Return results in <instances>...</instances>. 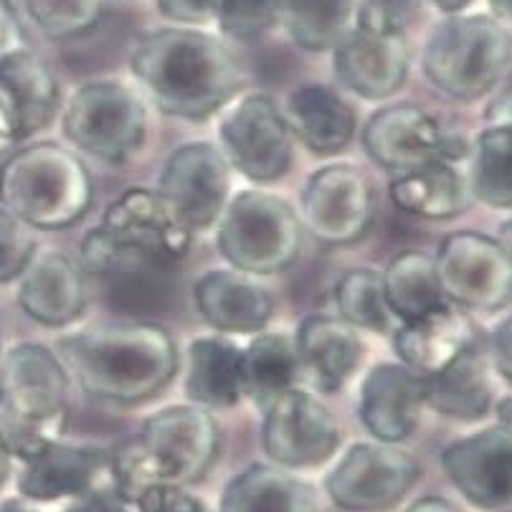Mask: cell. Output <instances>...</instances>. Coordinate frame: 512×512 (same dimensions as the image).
I'll return each instance as SVG.
<instances>
[{
	"instance_id": "1",
	"label": "cell",
	"mask_w": 512,
	"mask_h": 512,
	"mask_svg": "<svg viewBox=\"0 0 512 512\" xmlns=\"http://www.w3.org/2000/svg\"><path fill=\"white\" fill-rule=\"evenodd\" d=\"M130 69L163 115L201 122L221 112L241 87L234 54L193 26L158 28L132 46Z\"/></svg>"
},
{
	"instance_id": "2",
	"label": "cell",
	"mask_w": 512,
	"mask_h": 512,
	"mask_svg": "<svg viewBox=\"0 0 512 512\" xmlns=\"http://www.w3.org/2000/svg\"><path fill=\"white\" fill-rule=\"evenodd\" d=\"M56 355L89 396L117 406L158 396L180 365L173 335L153 322L87 327L61 338Z\"/></svg>"
},
{
	"instance_id": "3",
	"label": "cell",
	"mask_w": 512,
	"mask_h": 512,
	"mask_svg": "<svg viewBox=\"0 0 512 512\" xmlns=\"http://www.w3.org/2000/svg\"><path fill=\"white\" fill-rule=\"evenodd\" d=\"M221 429L213 411L196 404L165 406L148 416L140 434L109 452L112 490L135 505L150 485H196L213 467Z\"/></svg>"
},
{
	"instance_id": "4",
	"label": "cell",
	"mask_w": 512,
	"mask_h": 512,
	"mask_svg": "<svg viewBox=\"0 0 512 512\" xmlns=\"http://www.w3.org/2000/svg\"><path fill=\"white\" fill-rule=\"evenodd\" d=\"M69 419V373L51 348L18 343L0 355V439L13 459L59 442Z\"/></svg>"
},
{
	"instance_id": "5",
	"label": "cell",
	"mask_w": 512,
	"mask_h": 512,
	"mask_svg": "<svg viewBox=\"0 0 512 512\" xmlns=\"http://www.w3.org/2000/svg\"><path fill=\"white\" fill-rule=\"evenodd\" d=\"M0 203L28 229L61 231L89 213L94 180L74 150L59 142H33L0 165Z\"/></svg>"
},
{
	"instance_id": "6",
	"label": "cell",
	"mask_w": 512,
	"mask_h": 512,
	"mask_svg": "<svg viewBox=\"0 0 512 512\" xmlns=\"http://www.w3.org/2000/svg\"><path fill=\"white\" fill-rule=\"evenodd\" d=\"M193 236L170 213L158 191L130 188L104 211L79 246L84 272L112 274L183 262Z\"/></svg>"
},
{
	"instance_id": "7",
	"label": "cell",
	"mask_w": 512,
	"mask_h": 512,
	"mask_svg": "<svg viewBox=\"0 0 512 512\" xmlns=\"http://www.w3.org/2000/svg\"><path fill=\"white\" fill-rule=\"evenodd\" d=\"M512 61V39L495 16L444 18L424 44V77L454 102H474L505 79Z\"/></svg>"
},
{
	"instance_id": "8",
	"label": "cell",
	"mask_w": 512,
	"mask_h": 512,
	"mask_svg": "<svg viewBox=\"0 0 512 512\" xmlns=\"http://www.w3.org/2000/svg\"><path fill=\"white\" fill-rule=\"evenodd\" d=\"M305 226L277 193L246 188L229 198L216 224V249L226 264L249 277L287 272L302 254Z\"/></svg>"
},
{
	"instance_id": "9",
	"label": "cell",
	"mask_w": 512,
	"mask_h": 512,
	"mask_svg": "<svg viewBox=\"0 0 512 512\" xmlns=\"http://www.w3.org/2000/svg\"><path fill=\"white\" fill-rule=\"evenodd\" d=\"M66 140L104 163L122 165L135 158L148 135V107L130 84L99 79L79 87L61 115Z\"/></svg>"
},
{
	"instance_id": "10",
	"label": "cell",
	"mask_w": 512,
	"mask_h": 512,
	"mask_svg": "<svg viewBox=\"0 0 512 512\" xmlns=\"http://www.w3.org/2000/svg\"><path fill=\"white\" fill-rule=\"evenodd\" d=\"M221 112L218 150L229 168L256 186L282 180L295 160V135L284 109L269 94L251 92L234 97Z\"/></svg>"
},
{
	"instance_id": "11",
	"label": "cell",
	"mask_w": 512,
	"mask_h": 512,
	"mask_svg": "<svg viewBox=\"0 0 512 512\" xmlns=\"http://www.w3.org/2000/svg\"><path fill=\"white\" fill-rule=\"evenodd\" d=\"M421 467L398 444L358 442L325 477V492L345 512H386L406 500Z\"/></svg>"
},
{
	"instance_id": "12",
	"label": "cell",
	"mask_w": 512,
	"mask_h": 512,
	"mask_svg": "<svg viewBox=\"0 0 512 512\" xmlns=\"http://www.w3.org/2000/svg\"><path fill=\"white\" fill-rule=\"evenodd\" d=\"M360 142L373 163L396 175L436 160L459 163L467 155L464 137L419 104L376 109L365 122Z\"/></svg>"
},
{
	"instance_id": "13",
	"label": "cell",
	"mask_w": 512,
	"mask_h": 512,
	"mask_svg": "<svg viewBox=\"0 0 512 512\" xmlns=\"http://www.w3.org/2000/svg\"><path fill=\"white\" fill-rule=\"evenodd\" d=\"M434 272L447 302L495 312L512 297V262L500 241L480 231H454L439 244Z\"/></svg>"
},
{
	"instance_id": "14",
	"label": "cell",
	"mask_w": 512,
	"mask_h": 512,
	"mask_svg": "<svg viewBox=\"0 0 512 512\" xmlns=\"http://www.w3.org/2000/svg\"><path fill=\"white\" fill-rule=\"evenodd\" d=\"M340 442L338 419L315 393L292 388L264 409L262 447L277 467L317 469L338 454Z\"/></svg>"
},
{
	"instance_id": "15",
	"label": "cell",
	"mask_w": 512,
	"mask_h": 512,
	"mask_svg": "<svg viewBox=\"0 0 512 512\" xmlns=\"http://www.w3.org/2000/svg\"><path fill=\"white\" fill-rule=\"evenodd\" d=\"M300 218L322 244L350 246L365 239L376 218L371 180L353 163L322 165L302 191Z\"/></svg>"
},
{
	"instance_id": "16",
	"label": "cell",
	"mask_w": 512,
	"mask_h": 512,
	"mask_svg": "<svg viewBox=\"0 0 512 512\" xmlns=\"http://www.w3.org/2000/svg\"><path fill=\"white\" fill-rule=\"evenodd\" d=\"M158 196L191 234L218 224L231 198V168L213 142L180 145L165 160Z\"/></svg>"
},
{
	"instance_id": "17",
	"label": "cell",
	"mask_w": 512,
	"mask_h": 512,
	"mask_svg": "<svg viewBox=\"0 0 512 512\" xmlns=\"http://www.w3.org/2000/svg\"><path fill=\"white\" fill-rule=\"evenodd\" d=\"M442 469L469 505L505 510L512 505V429L500 424L462 436L442 452Z\"/></svg>"
},
{
	"instance_id": "18",
	"label": "cell",
	"mask_w": 512,
	"mask_h": 512,
	"mask_svg": "<svg viewBox=\"0 0 512 512\" xmlns=\"http://www.w3.org/2000/svg\"><path fill=\"white\" fill-rule=\"evenodd\" d=\"M411 49L406 36H381L353 28L333 49V69L340 84L360 99L378 102L404 87Z\"/></svg>"
},
{
	"instance_id": "19",
	"label": "cell",
	"mask_w": 512,
	"mask_h": 512,
	"mask_svg": "<svg viewBox=\"0 0 512 512\" xmlns=\"http://www.w3.org/2000/svg\"><path fill=\"white\" fill-rule=\"evenodd\" d=\"M424 386L404 363H378L360 383L358 419L365 431L386 444L406 442L421 421Z\"/></svg>"
},
{
	"instance_id": "20",
	"label": "cell",
	"mask_w": 512,
	"mask_h": 512,
	"mask_svg": "<svg viewBox=\"0 0 512 512\" xmlns=\"http://www.w3.org/2000/svg\"><path fill=\"white\" fill-rule=\"evenodd\" d=\"M18 307L44 327H66L87 310L84 269L59 249L36 251L18 277Z\"/></svg>"
},
{
	"instance_id": "21",
	"label": "cell",
	"mask_w": 512,
	"mask_h": 512,
	"mask_svg": "<svg viewBox=\"0 0 512 512\" xmlns=\"http://www.w3.org/2000/svg\"><path fill=\"white\" fill-rule=\"evenodd\" d=\"M193 305L201 320L221 335L262 333L274 315L269 289L236 269H211L193 284Z\"/></svg>"
},
{
	"instance_id": "22",
	"label": "cell",
	"mask_w": 512,
	"mask_h": 512,
	"mask_svg": "<svg viewBox=\"0 0 512 512\" xmlns=\"http://www.w3.org/2000/svg\"><path fill=\"white\" fill-rule=\"evenodd\" d=\"M109 467V452L97 444H49L44 452L23 462L18 495L28 502L74 500L97 487L99 474Z\"/></svg>"
},
{
	"instance_id": "23",
	"label": "cell",
	"mask_w": 512,
	"mask_h": 512,
	"mask_svg": "<svg viewBox=\"0 0 512 512\" xmlns=\"http://www.w3.org/2000/svg\"><path fill=\"white\" fill-rule=\"evenodd\" d=\"M302 376L320 393H338L363 360V340L353 325L335 315H307L295 333Z\"/></svg>"
},
{
	"instance_id": "24",
	"label": "cell",
	"mask_w": 512,
	"mask_h": 512,
	"mask_svg": "<svg viewBox=\"0 0 512 512\" xmlns=\"http://www.w3.org/2000/svg\"><path fill=\"white\" fill-rule=\"evenodd\" d=\"M477 343L480 338L474 322L449 305L419 320L401 322L393 333V350L398 360L421 378L442 371L444 365Z\"/></svg>"
},
{
	"instance_id": "25",
	"label": "cell",
	"mask_w": 512,
	"mask_h": 512,
	"mask_svg": "<svg viewBox=\"0 0 512 512\" xmlns=\"http://www.w3.org/2000/svg\"><path fill=\"white\" fill-rule=\"evenodd\" d=\"M289 130L310 153L335 155L353 140L358 117L348 99L325 84H305L295 89L284 107Z\"/></svg>"
},
{
	"instance_id": "26",
	"label": "cell",
	"mask_w": 512,
	"mask_h": 512,
	"mask_svg": "<svg viewBox=\"0 0 512 512\" xmlns=\"http://www.w3.org/2000/svg\"><path fill=\"white\" fill-rule=\"evenodd\" d=\"M186 396L208 411L231 409L246 398L244 348L231 338L208 335L188 345Z\"/></svg>"
},
{
	"instance_id": "27",
	"label": "cell",
	"mask_w": 512,
	"mask_h": 512,
	"mask_svg": "<svg viewBox=\"0 0 512 512\" xmlns=\"http://www.w3.org/2000/svg\"><path fill=\"white\" fill-rule=\"evenodd\" d=\"M424 406L454 421H477L492 409L490 363L480 343L459 353L442 371L421 378Z\"/></svg>"
},
{
	"instance_id": "28",
	"label": "cell",
	"mask_w": 512,
	"mask_h": 512,
	"mask_svg": "<svg viewBox=\"0 0 512 512\" xmlns=\"http://www.w3.org/2000/svg\"><path fill=\"white\" fill-rule=\"evenodd\" d=\"M0 87L16 109L23 140L44 132L59 115L61 87L54 71L26 46L0 56Z\"/></svg>"
},
{
	"instance_id": "29",
	"label": "cell",
	"mask_w": 512,
	"mask_h": 512,
	"mask_svg": "<svg viewBox=\"0 0 512 512\" xmlns=\"http://www.w3.org/2000/svg\"><path fill=\"white\" fill-rule=\"evenodd\" d=\"M388 193L401 211L429 221H447L459 216L467 211L474 198L469 175H464L452 160H436L398 173L391 180Z\"/></svg>"
},
{
	"instance_id": "30",
	"label": "cell",
	"mask_w": 512,
	"mask_h": 512,
	"mask_svg": "<svg viewBox=\"0 0 512 512\" xmlns=\"http://www.w3.org/2000/svg\"><path fill=\"white\" fill-rule=\"evenodd\" d=\"M218 512H317V492L289 469L251 464L224 487Z\"/></svg>"
},
{
	"instance_id": "31",
	"label": "cell",
	"mask_w": 512,
	"mask_h": 512,
	"mask_svg": "<svg viewBox=\"0 0 512 512\" xmlns=\"http://www.w3.org/2000/svg\"><path fill=\"white\" fill-rule=\"evenodd\" d=\"M302 378L295 338L284 333H256L244 348V388L259 409H267Z\"/></svg>"
},
{
	"instance_id": "32",
	"label": "cell",
	"mask_w": 512,
	"mask_h": 512,
	"mask_svg": "<svg viewBox=\"0 0 512 512\" xmlns=\"http://www.w3.org/2000/svg\"><path fill=\"white\" fill-rule=\"evenodd\" d=\"M388 310L401 322L419 320L447 305L436 282L434 259L424 251H401L381 272Z\"/></svg>"
},
{
	"instance_id": "33",
	"label": "cell",
	"mask_w": 512,
	"mask_h": 512,
	"mask_svg": "<svg viewBox=\"0 0 512 512\" xmlns=\"http://www.w3.org/2000/svg\"><path fill=\"white\" fill-rule=\"evenodd\" d=\"M355 0H279V23L305 51H333L348 36Z\"/></svg>"
},
{
	"instance_id": "34",
	"label": "cell",
	"mask_w": 512,
	"mask_h": 512,
	"mask_svg": "<svg viewBox=\"0 0 512 512\" xmlns=\"http://www.w3.org/2000/svg\"><path fill=\"white\" fill-rule=\"evenodd\" d=\"M469 188L492 208H512V122L490 125L472 148Z\"/></svg>"
},
{
	"instance_id": "35",
	"label": "cell",
	"mask_w": 512,
	"mask_h": 512,
	"mask_svg": "<svg viewBox=\"0 0 512 512\" xmlns=\"http://www.w3.org/2000/svg\"><path fill=\"white\" fill-rule=\"evenodd\" d=\"M335 305L340 317L353 325L358 333H388L393 315L383 295L381 272L358 267L345 272L335 284Z\"/></svg>"
},
{
	"instance_id": "36",
	"label": "cell",
	"mask_w": 512,
	"mask_h": 512,
	"mask_svg": "<svg viewBox=\"0 0 512 512\" xmlns=\"http://www.w3.org/2000/svg\"><path fill=\"white\" fill-rule=\"evenodd\" d=\"M31 21L54 41H69L92 31L102 18V0H23Z\"/></svg>"
},
{
	"instance_id": "37",
	"label": "cell",
	"mask_w": 512,
	"mask_h": 512,
	"mask_svg": "<svg viewBox=\"0 0 512 512\" xmlns=\"http://www.w3.org/2000/svg\"><path fill=\"white\" fill-rule=\"evenodd\" d=\"M213 21L234 41H256L279 23V0H213Z\"/></svg>"
},
{
	"instance_id": "38",
	"label": "cell",
	"mask_w": 512,
	"mask_h": 512,
	"mask_svg": "<svg viewBox=\"0 0 512 512\" xmlns=\"http://www.w3.org/2000/svg\"><path fill=\"white\" fill-rule=\"evenodd\" d=\"M424 0H355V28L381 36H406Z\"/></svg>"
},
{
	"instance_id": "39",
	"label": "cell",
	"mask_w": 512,
	"mask_h": 512,
	"mask_svg": "<svg viewBox=\"0 0 512 512\" xmlns=\"http://www.w3.org/2000/svg\"><path fill=\"white\" fill-rule=\"evenodd\" d=\"M36 231L28 229L21 218L13 216L3 203H0V284L16 282L39 251L36 244Z\"/></svg>"
},
{
	"instance_id": "40",
	"label": "cell",
	"mask_w": 512,
	"mask_h": 512,
	"mask_svg": "<svg viewBox=\"0 0 512 512\" xmlns=\"http://www.w3.org/2000/svg\"><path fill=\"white\" fill-rule=\"evenodd\" d=\"M137 512H213L183 485H150L135 500Z\"/></svg>"
},
{
	"instance_id": "41",
	"label": "cell",
	"mask_w": 512,
	"mask_h": 512,
	"mask_svg": "<svg viewBox=\"0 0 512 512\" xmlns=\"http://www.w3.org/2000/svg\"><path fill=\"white\" fill-rule=\"evenodd\" d=\"M158 11L178 26H201L213 21V0H158Z\"/></svg>"
},
{
	"instance_id": "42",
	"label": "cell",
	"mask_w": 512,
	"mask_h": 512,
	"mask_svg": "<svg viewBox=\"0 0 512 512\" xmlns=\"http://www.w3.org/2000/svg\"><path fill=\"white\" fill-rule=\"evenodd\" d=\"M64 512H130V505L112 487H94L84 495L74 497Z\"/></svg>"
},
{
	"instance_id": "43",
	"label": "cell",
	"mask_w": 512,
	"mask_h": 512,
	"mask_svg": "<svg viewBox=\"0 0 512 512\" xmlns=\"http://www.w3.org/2000/svg\"><path fill=\"white\" fill-rule=\"evenodd\" d=\"M490 360L495 371L512 386V317L502 320L490 335Z\"/></svg>"
},
{
	"instance_id": "44",
	"label": "cell",
	"mask_w": 512,
	"mask_h": 512,
	"mask_svg": "<svg viewBox=\"0 0 512 512\" xmlns=\"http://www.w3.org/2000/svg\"><path fill=\"white\" fill-rule=\"evenodd\" d=\"M21 142H26L23 140L21 122H18L11 99L0 87V155H11Z\"/></svg>"
},
{
	"instance_id": "45",
	"label": "cell",
	"mask_w": 512,
	"mask_h": 512,
	"mask_svg": "<svg viewBox=\"0 0 512 512\" xmlns=\"http://www.w3.org/2000/svg\"><path fill=\"white\" fill-rule=\"evenodd\" d=\"M487 120H490V125L512 122V74L502 82L500 92L487 104Z\"/></svg>"
},
{
	"instance_id": "46",
	"label": "cell",
	"mask_w": 512,
	"mask_h": 512,
	"mask_svg": "<svg viewBox=\"0 0 512 512\" xmlns=\"http://www.w3.org/2000/svg\"><path fill=\"white\" fill-rule=\"evenodd\" d=\"M406 512H462L454 502H449L447 497H439V495H426L419 497L416 502H411L406 507Z\"/></svg>"
},
{
	"instance_id": "47",
	"label": "cell",
	"mask_w": 512,
	"mask_h": 512,
	"mask_svg": "<svg viewBox=\"0 0 512 512\" xmlns=\"http://www.w3.org/2000/svg\"><path fill=\"white\" fill-rule=\"evenodd\" d=\"M18 36H16V26H13V18L8 16V11L0 6V56L6 54V51L16 49Z\"/></svg>"
},
{
	"instance_id": "48",
	"label": "cell",
	"mask_w": 512,
	"mask_h": 512,
	"mask_svg": "<svg viewBox=\"0 0 512 512\" xmlns=\"http://www.w3.org/2000/svg\"><path fill=\"white\" fill-rule=\"evenodd\" d=\"M431 3L442 13H447V16H459V13H464L472 6L474 0H431Z\"/></svg>"
},
{
	"instance_id": "49",
	"label": "cell",
	"mask_w": 512,
	"mask_h": 512,
	"mask_svg": "<svg viewBox=\"0 0 512 512\" xmlns=\"http://www.w3.org/2000/svg\"><path fill=\"white\" fill-rule=\"evenodd\" d=\"M11 469H13V454L8 452L6 442L0 439V490H3V485H6L8 477H11Z\"/></svg>"
},
{
	"instance_id": "50",
	"label": "cell",
	"mask_w": 512,
	"mask_h": 512,
	"mask_svg": "<svg viewBox=\"0 0 512 512\" xmlns=\"http://www.w3.org/2000/svg\"><path fill=\"white\" fill-rule=\"evenodd\" d=\"M490 8L500 23H512V0H490Z\"/></svg>"
},
{
	"instance_id": "51",
	"label": "cell",
	"mask_w": 512,
	"mask_h": 512,
	"mask_svg": "<svg viewBox=\"0 0 512 512\" xmlns=\"http://www.w3.org/2000/svg\"><path fill=\"white\" fill-rule=\"evenodd\" d=\"M500 246L505 249V254L510 256V262H512V218H507L505 224L500 226Z\"/></svg>"
},
{
	"instance_id": "52",
	"label": "cell",
	"mask_w": 512,
	"mask_h": 512,
	"mask_svg": "<svg viewBox=\"0 0 512 512\" xmlns=\"http://www.w3.org/2000/svg\"><path fill=\"white\" fill-rule=\"evenodd\" d=\"M0 512H39V510H33V507L26 505L23 500H6V502H0Z\"/></svg>"
},
{
	"instance_id": "53",
	"label": "cell",
	"mask_w": 512,
	"mask_h": 512,
	"mask_svg": "<svg viewBox=\"0 0 512 512\" xmlns=\"http://www.w3.org/2000/svg\"><path fill=\"white\" fill-rule=\"evenodd\" d=\"M0 348H3V320H0Z\"/></svg>"
},
{
	"instance_id": "54",
	"label": "cell",
	"mask_w": 512,
	"mask_h": 512,
	"mask_svg": "<svg viewBox=\"0 0 512 512\" xmlns=\"http://www.w3.org/2000/svg\"><path fill=\"white\" fill-rule=\"evenodd\" d=\"M500 512H512V507H505V510H500Z\"/></svg>"
}]
</instances>
